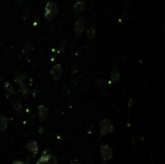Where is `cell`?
<instances>
[{"instance_id":"obj_1","label":"cell","mask_w":165,"mask_h":164,"mask_svg":"<svg viewBox=\"0 0 165 164\" xmlns=\"http://www.w3.org/2000/svg\"><path fill=\"white\" fill-rule=\"evenodd\" d=\"M58 13H59V8L56 3L54 1L46 2L45 6V13H44V16L46 21L52 20L55 16H58Z\"/></svg>"},{"instance_id":"obj_2","label":"cell","mask_w":165,"mask_h":164,"mask_svg":"<svg viewBox=\"0 0 165 164\" xmlns=\"http://www.w3.org/2000/svg\"><path fill=\"white\" fill-rule=\"evenodd\" d=\"M100 153L101 155V159L103 163H107L110 159H112V155H113V151L112 148L110 147L109 145L107 144H102L100 148Z\"/></svg>"},{"instance_id":"obj_3","label":"cell","mask_w":165,"mask_h":164,"mask_svg":"<svg viewBox=\"0 0 165 164\" xmlns=\"http://www.w3.org/2000/svg\"><path fill=\"white\" fill-rule=\"evenodd\" d=\"M100 129H101V135H107V134H109V133H111L114 129L111 121H109L108 119H103L101 122Z\"/></svg>"},{"instance_id":"obj_4","label":"cell","mask_w":165,"mask_h":164,"mask_svg":"<svg viewBox=\"0 0 165 164\" xmlns=\"http://www.w3.org/2000/svg\"><path fill=\"white\" fill-rule=\"evenodd\" d=\"M85 30V20L83 16H78V19L76 20L75 23V35L77 36H81Z\"/></svg>"},{"instance_id":"obj_5","label":"cell","mask_w":165,"mask_h":164,"mask_svg":"<svg viewBox=\"0 0 165 164\" xmlns=\"http://www.w3.org/2000/svg\"><path fill=\"white\" fill-rule=\"evenodd\" d=\"M62 74H63V68L61 67V65L57 64L53 66V68L51 69V71H50V75L54 80H60Z\"/></svg>"},{"instance_id":"obj_6","label":"cell","mask_w":165,"mask_h":164,"mask_svg":"<svg viewBox=\"0 0 165 164\" xmlns=\"http://www.w3.org/2000/svg\"><path fill=\"white\" fill-rule=\"evenodd\" d=\"M84 10H85V3L82 1V0H77L72 7L73 14L75 16H80L81 13H83Z\"/></svg>"},{"instance_id":"obj_7","label":"cell","mask_w":165,"mask_h":164,"mask_svg":"<svg viewBox=\"0 0 165 164\" xmlns=\"http://www.w3.org/2000/svg\"><path fill=\"white\" fill-rule=\"evenodd\" d=\"M51 156H52V154L50 153V151L48 150H46L36 164H48V162H50V160L51 159Z\"/></svg>"},{"instance_id":"obj_8","label":"cell","mask_w":165,"mask_h":164,"mask_svg":"<svg viewBox=\"0 0 165 164\" xmlns=\"http://www.w3.org/2000/svg\"><path fill=\"white\" fill-rule=\"evenodd\" d=\"M26 149L31 153L32 156L36 155L38 154V151H39V146L38 143L36 141H30L27 145H26Z\"/></svg>"},{"instance_id":"obj_9","label":"cell","mask_w":165,"mask_h":164,"mask_svg":"<svg viewBox=\"0 0 165 164\" xmlns=\"http://www.w3.org/2000/svg\"><path fill=\"white\" fill-rule=\"evenodd\" d=\"M39 112V118L41 121H45L48 116V109L46 105H40L38 108Z\"/></svg>"},{"instance_id":"obj_10","label":"cell","mask_w":165,"mask_h":164,"mask_svg":"<svg viewBox=\"0 0 165 164\" xmlns=\"http://www.w3.org/2000/svg\"><path fill=\"white\" fill-rule=\"evenodd\" d=\"M4 89H5V94H6V97H7V98H9V97H11V96L16 95V91H15L14 87L11 85L10 82L6 81L4 83Z\"/></svg>"},{"instance_id":"obj_11","label":"cell","mask_w":165,"mask_h":164,"mask_svg":"<svg viewBox=\"0 0 165 164\" xmlns=\"http://www.w3.org/2000/svg\"><path fill=\"white\" fill-rule=\"evenodd\" d=\"M32 50H33V46H32L31 42H25V44H24V46H23V49H22V52H23L24 55H25V56H29L30 54H31Z\"/></svg>"},{"instance_id":"obj_12","label":"cell","mask_w":165,"mask_h":164,"mask_svg":"<svg viewBox=\"0 0 165 164\" xmlns=\"http://www.w3.org/2000/svg\"><path fill=\"white\" fill-rule=\"evenodd\" d=\"M9 125V120L5 116H0V131L6 129Z\"/></svg>"},{"instance_id":"obj_13","label":"cell","mask_w":165,"mask_h":164,"mask_svg":"<svg viewBox=\"0 0 165 164\" xmlns=\"http://www.w3.org/2000/svg\"><path fill=\"white\" fill-rule=\"evenodd\" d=\"M96 37V29L94 26H92L89 30H88V33H87V38L88 40H93Z\"/></svg>"},{"instance_id":"obj_14","label":"cell","mask_w":165,"mask_h":164,"mask_svg":"<svg viewBox=\"0 0 165 164\" xmlns=\"http://www.w3.org/2000/svg\"><path fill=\"white\" fill-rule=\"evenodd\" d=\"M120 78V72L118 71H113L111 75V80L112 81H118Z\"/></svg>"},{"instance_id":"obj_15","label":"cell","mask_w":165,"mask_h":164,"mask_svg":"<svg viewBox=\"0 0 165 164\" xmlns=\"http://www.w3.org/2000/svg\"><path fill=\"white\" fill-rule=\"evenodd\" d=\"M13 164H30L29 160H15L13 162Z\"/></svg>"},{"instance_id":"obj_16","label":"cell","mask_w":165,"mask_h":164,"mask_svg":"<svg viewBox=\"0 0 165 164\" xmlns=\"http://www.w3.org/2000/svg\"><path fill=\"white\" fill-rule=\"evenodd\" d=\"M14 108L16 109V111H20V109H21V105H20V100H16V104H14Z\"/></svg>"},{"instance_id":"obj_17","label":"cell","mask_w":165,"mask_h":164,"mask_svg":"<svg viewBox=\"0 0 165 164\" xmlns=\"http://www.w3.org/2000/svg\"><path fill=\"white\" fill-rule=\"evenodd\" d=\"M48 164H57V159H56V157H55L53 155H52V156H51L50 162H48Z\"/></svg>"}]
</instances>
